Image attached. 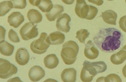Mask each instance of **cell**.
I'll return each mask as SVG.
<instances>
[{"label":"cell","mask_w":126,"mask_h":82,"mask_svg":"<svg viewBox=\"0 0 126 82\" xmlns=\"http://www.w3.org/2000/svg\"><path fill=\"white\" fill-rule=\"evenodd\" d=\"M13 5V8L22 9L27 4L26 0H10Z\"/></svg>","instance_id":"obj_25"},{"label":"cell","mask_w":126,"mask_h":82,"mask_svg":"<svg viewBox=\"0 0 126 82\" xmlns=\"http://www.w3.org/2000/svg\"><path fill=\"white\" fill-rule=\"evenodd\" d=\"M45 76V71L41 66H35L32 67L28 72L29 79L33 82L39 81Z\"/></svg>","instance_id":"obj_9"},{"label":"cell","mask_w":126,"mask_h":82,"mask_svg":"<svg viewBox=\"0 0 126 82\" xmlns=\"http://www.w3.org/2000/svg\"><path fill=\"white\" fill-rule=\"evenodd\" d=\"M14 49V46L7 41L4 40L0 41V51L2 54L4 56H10L12 54Z\"/></svg>","instance_id":"obj_19"},{"label":"cell","mask_w":126,"mask_h":82,"mask_svg":"<svg viewBox=\"0 0 126 82\" xmlns=\"http://www.w3.org/2000/svg\"><path fill=\"white\" fill-rule=\"evenodd\" d=\"M41 0H29L30 4L33 6H37L39 4Z\"/></svg>","instance_id":"obj_29"},{"label":"cell","mask_w":126,"mask_h":82,"mask_svg":"<svg viewBox=\"0 0 126 82\" xmlns=\"http://www.w3.org/2000/svg\"><path fill=\"white\" fill-rule=\"evenodd\" d=\"M125 0L126 2V0Z\"/></svg>","instance_id":"obj_33"},{"label":"cell","mask_w":126,"mask_h":82,"mask_svg":"<svg viewBox=\"0 0 126 82\" xmlns=\"http://www.w3.org/2000/svg\"><path fill=\"white\" fill-rule=\"evenodd\" d=\"M44 63L45 67L52 69L57 66L59 63L58 59L55 54L47 55L44 59Z\"/></svg>","instance_id":"obj_18"},{"label":"cell","mask_w":126,"mask_h":82,"mask_svg":"<svg viewBox=\"0 0 126 82\" xmlns=\"http://www.w3.org/2000/svg\"><path fill=\"white\" fill-rule=\"evenodd\" d=\"M109 0V1H112V0Z\"/></svg>","instance_id":"obj_32"},{"label":"cell","mask_w":126,"mask_h":82,"mask_svg":"<svg viewBox=\"0 0 126 82\" xmlns=\"http://www.w3.org/2000/svg\"><path fill=\"white\" fill-rule=\"evenodd\" d=\"M63 11L64 8L63 6L57 4H54L50 11L46 13V16L49 21H54L60 16Z\"/></svg>","instance_id":"obj_13"},{"label":"cell","mask_w":126,"mask_h":82,"mask_svg":"<svg viewBox=\"0 0 126 82\" xmlns=\"http://www.w3.org/2000/svg\"><path fill=\"white\" fill-rule=\"evenodd\" d=\"M85 56L91 60L96 58L99 54V51L91 40H89L85 45L84 50Z\"/></svg>","instance_id":"obj_11"},{"label":"cell","mask_w":126,"mask_h":82,"mask_svg":"<svg viewBox=\"0 0 126 82\" xmlns=\"http://www.w3.org/2000/svg\"><path fill=\"white\" fill-rule=\"evenodd\" d=\"M48 36L46 33H41L38 39L33 41L30 45V48L34 53L41 54L45 53L50 46Z\"/></svg>","instance_id":"obj_5"},{"label":"cell","mask_w":126,"mask_h":82,"mask_svg":"<svg viewBox=\"0 0 126 82\" xmlns=\"http://www.w3.org/2000/svg\"><path fill=\"white\" fill-rule=\"evenodd\" d=\"M37 25H34L31 22L25 24L20 29L19 33L22 38L28 40L37 36L38 34Z\"/></svg>","instance_id":"obj_7"},{"label":"cell","mask_w":126,"mask_h":82,"mask_svg":"<svg viewBox=\"0 0 126 82\" xmlns=\"http://www.w3.org/2000/svg\"><path fill=\"white\" fill-rule=\"evenodd\" d=\"M17 67L8 60L2 58L0 59V77L6 79L17 72Z\"/></svg>","instance_id":"obj_6"},{"label":"cell","mask_w":126,"mask_h":82,"mask_svg":"<svg viewBox=\"0 0 126 82\" xmlns=\"http://www.w3.org/2000/svg\"><path fill=\"white\" fill-rule=\"evenodd\" d=\"M50 44L58 45L63 43L65 36L64 34L58 31L51 33L48 36Z\"/></svg>","instance_id":"obj_17"},{"label":"cell","mask_w":126,"mask_h":82,"mask_svg":"<svg viewBox=\"0 0 126 82\" xmlns=\"http://www.w3.org/2000/svg\"><path fill=\"white\" fill-rule=\"evenodd\" d=\"M24 17L18 12H12L8 17L7 21L9 25L14 28L18 27L24 21Z\"/></svg>","instance_id":"obj_12"},{"label":"cell","mask_w":126,"mask_h":82,"mask_svg":"<svg viewBox=\"0 0 126 82\" xmlns=\"http://www.w3.org/2000/svg\"><path fill=\"white\" fill-rule=\"evenodd\" d=\"M53 6L52 2L50 0H41L37 7L42 12H48Z\"/></svg>","instance_id":"obj_22"},{"label":"cell","mask_w":126,"mask_h":82,"mask_svg":"<svg viewBox=\"0 0 126 82\" xmlns=\"http://www.w3.org/2000/svg\"><path fill=\"white\" fill-rule=\"evenodd\" d=\"M77 71L73 68L65 69L62 72L61 77L64 82H75L76 79Z\"/></svg>","instance_id":"obj_14"},{"label":"cell","mask_w":126,"mask_h":82,"mask_svg":"<svg viewBox=\"0 0 126 82\" xmlns=\"http://www.w3.org/2000/svg\"><path fill=\"white\" fill-rule=\"evenodd\" d=\"M121 32L114 28L101 29L94 38L96 46L101 50L111 52L118 49L123 41Z\"/></svg>","instance_id":"obj_1"},{"label":"cell","mask_w":126,"mask_h":82,"mask_svg":"<svg viewBox=\"0 0 126 82\" xmlns=\"http://www.w3.org/2000/svg\"><path fill=\"white\" fill-rule=\"evenodd\" d=\"M117 14L114 11L110 10L102 12L100 17L106 23L112 25H116L117 17Z\"/></svg>","instance_id":"obj_16"},{"label":"cell","mask_w":126,"mask_h":82,"mask_svg":"<svg viewBox=\"0 0 126 82\" xmlns=\"http://www.w3.org/2000/svg\"><path fill=\"white\" fill-rule=\"evenodd\" d=\"M126 60V45L116 53L112 54L110 60L113 64L118 65L123 63Z\"/></svg>","instance_id":"obj_15"},{"label":"cell","mask_w":126,"mask_h":82,"mask_svg":"<svg viewBox=\"0 0 126 82\" xmlns=\"http://www.w3.org/2000/svg\"><path fill=\"white\" fill-rule=\"evenodd\" d=\"M27 16L29 20L33 23H39L42 20V16L41 13L34 9H30L28 11Z\"/></svg>","instance_id":"obj_20"},{"label":"cell","mask_w":126,"mask_h":82,"mask_svg":"<svg viewBox=\"0 0 126 82\" xmlns=\"http://www.w3.org/2000/svg\"><path fill=\"white\" fill-rule=\"evenodd\" d=\"M89 34L90 33L87 30L81 29L77 32L76 38L78 39L80 42L85 44V40Z\"/></svg>","instance_id":"obj_24"},{"label":"cell","mask_w":126,"mask_h":82,"mask_svg":"<svg viewBox=\"0 0 126 82\" xmlns=\"http://www.w3.org/2000/svg\"><path fill=\"white\" fill-rule=\"evenodd\" d=\"M75 0H62L64 3L67 4H71L73 3Z\"/></svg>","instance_id":"obj_30"},{"label":"cell","mask_w":126,"mask_h":82,"mask_svg":"<svg viewBox=\"0 0 126 82\" xmlns=\"http://www.w3.org/2000/svg\"><path fill=\"white\" fill-rule=\"evenodd\" d=\"M122 72L123 76L126 78V64L123 67Z\"/></svg>","instance_id":"obj_31"},{"label":"cell","mask_w":126,"mask_h":82,"mask_svg":"<svg viewBox=\"0 0 126 82\" xmlns=\"http://www.w3.org/2000/svg\"><path fill=\"white\" fill-rule=\"evenodd\" d=\"M71 20L69 16L65 13L59 16L57 20L56 26L58 30L65 33L69 32L70 29L69 23Z\"/></svg>","instance_id":"obj_8"},{"label":"cell","mask_w":126,"mask_h":82,"mask_svg":"<svg viewBox=\"0 0 126 82\" xmlns=\"http://www.w3.org/2000/svg\"><path fill=\"white\" fill-rule=\"evenodd\" d=\"M104 81L105 82H122L120 77L115 74H110L106 77H102L98 79L96 82Z\"/></svg>","instance_id":"obj_23"},{"label":"cell","mask_w":126,"mask_h":82,"mask_svg":"<svg viewBox=\"0 0 126 82\" xmlns=\"http://www.w3.org/2000/svg\"><path fill=\"white\" fill-rule=\"evenodd\" d=\"M79 49L77 44L72 40H69L63 45L61 52V58L67 65H71L75 61Z\"/></svg>","instance_id":"obj_3"},{"label":"cell","mask_w":126,"mask_h":82,"mask_svg":"<svg viewBox=\"0 0 126 82\" xmlns=\"http://www.w3.org/2000/svg\"><path fill=\"white\" fill-rule=\"evenodd\" d=\"M80 78L83 82H90L97 74L105 71L107 66L103 61L91 62L85 60L83 64Z\"/></svg>","instance_id":"obj_2"},{"label":"cell","mask_w":126,"mask_h":82,"mask_svg":"<svg viewBox=\"0 0 126 82\" xmlns=\"http://www.w3.org/2000/svg\"><path fill=\"white\" fill-rule=\"evenodd\" d=\"M9 39L14 43H18L20 42L19 39L16 33L12 29L10 30L8 34Z\"/></svg>","instance_id":"obj_26"},{"label":"cell","mask_w":126,"mask_h":82,"mask_svg":"<svg viewBox=\"0 0 126 82\" xmlns=\"http://www.w3.org/2000/svg\"><path fill=\"white\" fill-rule=\"evenodd\" d=\"M90 2L98 6L102 5L103 3V0H87Z\"/></svg>","instance_id":"obj_28"},{"label":"cell","mask_w":126,"mask_h":82,"mask_svg":"<svg viewBox=\"0 0 126 82\" xmlns=\"http://www.w3.org/2000/svg\"><path fill=\"white\" fill-rule=\"evenodd\" d=\"M119 24L120 28L126 33V15L120 18L119 21Z\"/></svg>","instance_id":"obj_27"},{"label":"cell","mask_w":126,"mask_h":82,"mask_svg":"<svg viewBox=\"0 0 126 82\" xmlns=\"http://www.w3.org/2000/svg\"><path fill=\"white\" fill-rule=\"evenodd\" d=\"M30 55L27 50L21 48L17 50L15 54V59L17 63L21 66L26 64L29 60Z\"/></svg>","instance_id":"obj_10"},{"label":"cell","mask_w":126,"mask_h":82,"mask_svg":"<svg viewBox=\"0 0 126 82\" xmlns=\"http://www.w3.org/2000/svg\"><path fill=\"white\" fill-rule=\"evenodd\" d=\"M75 11L79 17L88 20L93 19L98 12L96 7L88 5L85 0H76Z\"/></svg>","instance_id":"obj_4"},{"label":"cell","mask_w":126,"mask_h":82,"mask_svg":"<svg viewBox=\"0 0 126 82\" xmlns=\"http://www.w3.org/2000/svg\"><path fill=\"white\" fill-rule=\"evenodd\" d=\"M0 16H3L13 8V4L10 1H4L0 3Z\"/></svg>","instance_id":"obj_21"}]
</instances>
